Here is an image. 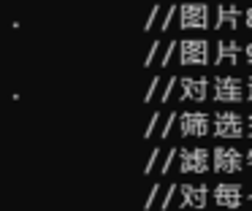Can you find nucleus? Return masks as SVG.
I'll use <instances>...</instances> for the list:
<instances>
[{
  "mask_svg": "<svg viewBox=\"0 0 252 211\" xmlns=\"http://www.w3.org/2000/svg\"><path fill=\"white\" fill-rule=\"evenodd\" d=\"M212 130V119L203 111H185L179 114V133L185 138H203Z\"/></svg>",
  "mask_w": 252,
  "mask_h": 211,
  "instance_id": "1",
  "label": "nucleus"
},
{
  "mask_svg": "<svg viewBox=\"0 0 252 211\" xmlns=\"http://www.w3.org/2000/svg\"><path fill=\"white\" fill-rule=\"evenodd\" d=\"M179 27L182 30H206L209 27V5L206 3L179 5Z\"/></svg>",
  "mask_w": 252,
  "mask_h": 211,
  "instance_id": "2",
  "label": "nucleus"
},
{
  "mask_svg": "<svg viewBox=\"0 0 252 211\" xmlns=\"http://www.w3.org/2000/svg\"><path fill=\"white\" fill-rule=\"evenodd\" d=\"M179 62L182 65H209V43L203 38H187L179 43Z\"/></svg>",
  "mask_w": 252,
  "mask_h": 211,
  "instance_id": "3",
  "label": "nucleus"
},
{
  "mask_svg": "<svg viewBox=\"0 0 252 211\" xmlns=\"http://www.w3.org/2000/svg\"><path fill=\"white\" fill-rule=\"evenodd\" d=\"M214 133L220 138H241L247 133L244 130V119L236 111H217L214 114Z\"/></svg>",
  "mask_w": 252,
  "mask_h": 211,
  "instance_id": "4",
  "label": "nucleus"
},
{
  "mask_svg": "<svg viewBox=\"0 0 252 211\" xmlns=\"http://www.w3.org/2000/svg\"><path fill=\"white\" fill-rule=\"evenodd\" d=\"M212 162H214V171L217 173H239L241 165H244V157L233 146H217L212 154Z\"/></svg>",
  "mask_w": 252,
  "mask_h": 211,
  "instance_id": "5",
  "label": "nucleus"
},
{
  "mask_svg": "<svg viewBox=\"0 0 252 211\" xmlns=\"http://www.w3.org/2000/svg\"><path fill=\"white\" fill-rule=\"evenodd\" d=\"M179 171L182 173H206L209 171V151L203 146L179 149Z\"/></svg>",
  "mask_w": 252,
  "mask_h": 211,
  "instance_id": "6",
  "label": "nucleus"
},
{
  "mask_svg": "<svg viewBox=\"0 0 252 211\" xmlns=\"http://www.w3.org/2000/svg\"><path fill=\"white\" fill-rule=\"evenodd\" d=\"M244 97V87L236 76H217L214 79V100L220 103H239Z\"/></svg>",
  "mask_w": 252,
  "mask_h": 211,
  "instance_id": "7",
  "label": "nucleus"
},
{
  "mask_svg": "<svg viewBox=\"0 0 252 211\" xmlns=\"http://www.w3.org/2000/svg\"><path fill=\"white\" fill-rule=\"evenodd\" d=\"M179 206L182 209H203L209 200V187L206 184H182L179 187Z\"/></svg>",
  "mask_w": 252,
  "mask_h": 211,
  "instance_id": "8",
  "label": "nucleus"
},
{
  "mask_svg": "<svg viewBox=\"0 0 252 211\" xmlns=\"http://www.w3.org/2000/svg\"><path fill=\"white\" fill-rule=\"evenodd\" d=\"M214 200L217 206H225V209H239L244 203V195H241V184L233 181H222L214 187Z\"/></svg>",
  "mask_w": 252,
  "mask_h": 211,
  "instance_id": "9",
  "label": "nucleus"
},
{
  "mask_svg": "<svg viewBox=\"0 0 252 211\" xmlns=\"http://www.w3.org/2000/svg\"><path fill=\"white\" fill-rule=\"evenodd\" d=\"M179 84H182V92H179L182 100H206V95H209V79L206 76H198V79L185 76V79H179Z\"/></svg>",
  "mask_w": 252,
  "mask_h": 211,
  "instance_id": "10",
  "label": "nucleus"
},
{
  "mask_svg": "<svg viewBox=\"0 0 252 211\" xmlns=\"http://www.w3.org/2000/svg\"><path fill=\"white\" fill-rule=\"evenodd\" d=\"M239 54H241V46L239 41H225L217 43V57H214V65H239Z\"/></svg>",
  "mask_w": 252,
  "mask_h": 211,
  "instance_id": "11",
  "label": "nucleus"
},
{
  "mask_svg": "<svg viewBox=\"0 0 252 211\" xmlns=\"http://www.w3.org/2000/svg\"><path fill=\"white\" fill-rule=\"evenodd\" d=\"M241 16H244V14L239 11V5L220 3V5H217V30H220V27H230V30H236Z\"/></svg>",
  "mask_w": 252,
  "mask_h": 211,
  "instance_id": "12",
  "label": "nucleus"
},
{
  "mask_svg": "<svg viewBox=\"0 0 252 211\" xmlns=\"http://www.w3.org/2000/svg\"><path fill=\"white\" fill-rule=\"evenodd\" d=\"M176 192H179V187H176V184H171V187L165 189V198H163V203H160V209L168 211V206L174 203V195H176Z\"/></svg>",
  "mask_w": 252,
  "mask_h": 211,
  "instance_id": "13",
  "label": "nucleus"
},
{
  "mask_svg": "<svg viewBox=\"0 0 252 211\" xmlns=\"http://www.w3.org/2000/svg\"><path fill=\"white\" fill-rule=\"evenodd\" d=\"M176 14H179V5H171V8H168V16H165V19L163 22H160V30H168V27H171V22H174V16Z\"/></svg>",
  "mask_w": 252,
  "mask_h": 211,
  "instance_id": "14",
  "label": "nucleus"
},
{
  "mask_svg": "<svg viewBox=\"0 0 252 211\" xmlns=\"http://www.w3.org/2000/svg\"><path fill=\"white\" fill-rule=\"evenodd\" d=\"M158 157H160V146H152V154H149V160H147V168H144V173H152V168L158 165Z\"/></svg>",
  "mask_w": 252,
  "mask_h": 211,
  "instance_id": "15",
  "label": "nucleus"
},
{
  "mask_svg": "<svg viewBox=\"0 0 252 211\" xmlns=\"http://www.w3.org/2000/svg\"><path fill=\"white\" fill-rule=\"evenodd\" d=\"M158 84H160V79H158V76H152V81H149L147 92H144V103H149V100H152V95L158 92Z\"/></svg>",
  "mask_w": 252,
  "mask_h": 211,
  "instance_id": "16",
  "label": "nucleus"
},
{
  "mask_svg": "<svg viewBox=\"0 0 252 211\" xmlns=\"http://www.w3.org/2000/svg\"><path fill=\"white\" fill-rule=\"evenodd\" d=\"M174 154H179V149H171V151H168V157L163 160V165L158 168L160 173H168V171H171V165H174Z\"/></svg>",
  "mask_w": 252,
  "mask_h": 211,
  "instance_id": "17",
  "label": "nucleus"
},
{
  "mask_svg": "<svg viewBox=\"0 0 252 211\" xmlns=\"http://www.w3.org/2000/svg\"><path fill=\"white\" fill-rule=\"evenodd\" d=\"M179 84V79H168V84H165V90H163V95H160V100L163 103H168V97L174 95V87Z\"/></svg>",
  "mask_w": 252,
  "mask_h": 211,
  "instance_id": "18",
  "label": "nucleus"
},
{
  "mask_svg": "<svg viewBox=\"0 0 252 211\" xmlns=\"http://www.w3.org/2000/svg\"><path fill=\"white\" fill-rule=\"evenodd\" d=\"M158 49H160V41H152V46H149V52H147V60H144V65H152V60L158 57Z\"/></svg>",
  "mask_w": 252,
  "mask_h": 211,
  "instance_id": "19",
  "label": "nucleus"
},
{
  "mask_svg": "<svg viewBox=\"0 0 252 211\" xmlns=\"http://www.w3.org/2000/svg\"><path fill=\"white\" fill-rule=\"evenodd\" d=\"M158 192H160V184H152V189H149L147 200H144V209H152V203H155V198H158Z\"/></svg>",
  "mask_w": 252,
  "mask_h": 211,
  "instance_id": "20",
  "label": "nucleus"
},
{
  "mask_svg": "<svg viewBox=\"0 0 252 211\" xmlns=\"http://www.w3.org/2000/svg\"><path fill=\"white\" fill-rule=\"evenodd\" d=\"M174 49H176V43L171 41V43H168V49H165V54H163V60H158V62H160V65H168L171 60H174Z\"/></svg>",
  "mask_w": 252,
  "mask_h": 211,
  "instance_id": "21",
  "label": "nucleus"
},
{
  "mask_svg": "<svg viewBox=\"0 0 252 211\" xmlns=\"http://www.w3.org/2000/svg\"><path fill=\"white\" fill-rule=\"evenodd\" d=\"M174 122H179V114H171V117H168V124H165V127L160 130V138H168V133H171V124H174Z\"/></svg>",
  "mask_w": 252,
  "mask_h": 211,
  "instance_id": "22",
  "label": "nucleus"
},
{
  "mask_svg": "<svg viewBox=\"0 0 252 211\" xmlns=\"http://www.w3.org/2000/svg\"><path fill=\"white\" fill-rule=\"evenodd\" d=\"M160 14V5H152V11H149V19H147V25H144V30H152V22H155V16Z\"/></svg>",
  "mask_w": 252,
  "mask_h": 211,
  "instance_id": "23",
  "label": "nucleus"
},
{
  "mask_svg": "<svg viewBox=\"0 0 252 211\" xmlns=\"http://www.w3.org/2000/svg\"><path fill=\"white\" fill-rule=\"evenodd\" d=\"M158 122H160V114L155 111L152 119H149V127H147V133H144V138H149V135H152V130H155V124H158Z\"/></svg>",
  "mask_w": 252,
  "mask_h": 211,
  "instance_id": "24",
  "label": "nucleus"
},
{
  "mask_svg": "<svg viewBox=\"0 0 252 211\" xmlns=\"http://www.w3.org/2000/svg\"><path fill=\"white\" fill-rule=\"evenodd\" d=\"M244 25H247V27H252V8H247V11H244Z\"/></svg>",
  "mask_w": 252,
  "mask_h": 211,
  "instance_id": "25",
  "label": "nucleus"
},
{
  "mask_svg": "<svg viewBox=\"0 0 252 211\" xmlns=\"http://www.w3.org/2000/svg\"><path fill=\"white\" fill-rule=\"evenodd\" d=\"M244 57H247V62H252V43H247V46H244Z\"/></svg>",
  "mask_w": 252,
  "mask_h": 211,
  "instance_id": "26",
  "label": "nucleus"
},
{
  "mask_svg": "<svg viewBox=\"0 0 252 211\" xmlns=\"http://www.w3.org/2000/svg\"><path fill=\"white\" fill-rule=\"evenodd\" d=\"M247 135H250V138H252V114H250V117H247Z\"/></svg>",
  "mask_w": 252,
  "mask_h": 211,
  "instance_id": "27",
  "label": "nucleus"
},
{
  "mask_svg": "<svg viewBox=\"0 0 252 211\" xmlns=\"http://www.w3.org/2000/svg\"><path fill=\"white\" fill-rule=\"evenodd\" d=\"M247 97H250V100H252V76H250V79H247Z\"/></svg>",
  "mask_w": 252,
  "mask_h": 211,
  "instance_id": "28",
  "label": "nucleus"
},
{
  "mask_svg": "<svg viewBox=\"0 0 252 211\" xmlns=\"http://www.w3.org/2000/svg\"><path fill=\"white\" fill-rule=\"evenodd\" d=\"M247 168H250V171H252V149L247 151Z\"/></svg>",
  "mask_w": 252,
  "mask_h": 211,
  "instance_id": "29",
  "label": "nucleus"
},
{
  "mask_svg": "<svg viewBox=\"0 0 252 211\" xmlns=\"http://www.w3.org/2000/svg\"><path fill=\"white\" fill-rule=\"evenodd\" d=\"M247 200H250V203H252V189H250V195H247Z\"/></svg>",
  "mask_w": 252,
  "mask_h": 211,
  "instance_id": "30",
  "label": "nucleus"
}]
</instances>
